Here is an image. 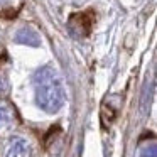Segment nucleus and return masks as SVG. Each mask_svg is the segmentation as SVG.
Wrapping results in <instances>:
<instances>
[{
	"instance_id": "obj_1",
	"label": "nucleus",
	"mask_w": 157,
	"mask_h": 157,
	"mask_svg": "<svg viewBox=\"0 0 157 157\" xmlns=\"http://www.w3.org/2000/svg\"><path fill=\"white\" fill-rule=\"evenodd\" d=\"M36 101L44 112L54 113L64 103V88L59 75L51 68L44 66L34 75Z\"/></svg>"
},
{
	"instance_id": "obj_2",
	"label": "nucleus",
	"mask_w": 157,
	"mask_h": 157,
	"mask_svg": "<svg viewBox=\"0 0 157 157\" xmlns=\"http://www.w3.org/2000/svg\"><path fill=\"white\" fill-rule=\"evenodd\" d=\"M93 17L90 14H76L69 19V27L76 36H86L91 29Z\"/></svg>"
},
{
	"instance_id": "obj_3",
	"label": "nucleus",
	"mask_w": 157,
	"mask_h": 157,
	"mask_svg": "<svg viewBox=\"0 0 157 157\" xmlns=\"http://www.w3.org/2000/svg\"><path fill=\"white\" fill-rule=\"evenodd\" d=\"M15 41H17L19 44L32 46V48L41 46V37H39V34L31 27V25H25V27L19 29V31L15 32Z\"/></svg>"
},
{
	"instance_id": "obj_4",
	"label": "nucleus",
	"mask_w": 157,
	"mask_h": 157,
	"mask_svg": "<svg viewBox=\"0 0 157 157\" xmlns=\"http://www.w3.org/2000/svg\"><path fill=\"white\" fill-rule=\"evenodd\" d=\"M5 157H31V147L21 137H15L7 147Z\"/></svg>"
},
{
	"instance_id": "obj_5",
	"label": "nucleus",
	"mask_w": 157,
	"mask_h": 157,
	"mask_svg": "<svg viewBox=\"0 0 157 157\" xmlns=\"http://www.w3.org/2000/svg\"><path fill=\"white\" fill-rule=\"evenodd\" d=\"M14 122V110L5 103H0V128H5Z\"/></svg>"
},
{
	"instance_id": "obj_6",
	"label": "nucleus",
	"mask_w": 157,
	"mask_h": 157,
	"mask_svg": "<svg viewBox=\"0 0 157 157\" xmlns=\"http://www.w3.org/2000/svg\"><path fill=\"white\" fill-rule=\"evenodd\" d=\"M155 144H150V145H145L142 149V157H157V152H155Z\"/></svg>"
},
{
	"instance_id": "obj_7",
	"label": "nucleus",
	"mask_w": 157,
	"mask_h": 157,
	"mask_svg": "<svg viewBox=\"0 0 157 157\" xmlns=\"http://www.w3.org/2000/svg\"><path fill=\"white\" fill-rule=\"evenodd\" d=\"M7 91H9V85H7V81L4 79V76H0V96L5 95Z\"/></svg>"
},
{
	"instance_id": "obj_8",
	"label": "nucleus",
	"mask_w": 157,
	"mask_h": 157,
	"mask_svg": "<svg viewBox=\"0 0 157 157\" xmlns=\"http://www.w3.org/2000/svg\"><path fill=\"white\" fill-rule=\"evenodd\" d=\"M5 2H7V0H0V5H4Z\"/></svg>"
}]
</instances>
